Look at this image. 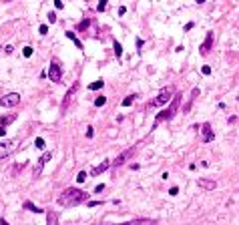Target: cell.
Segmentation results:
<instances>
[{
  "label": "cell",
  "instance_id": "obj_19",
  "mask_svg": "<svg viewBox=\"0 0 239 225\" xmlns=\"http://www.w3.org/2000/svg\"><path fill=\"white\" fill-rule=\"evenodd\" d=\"M103 85H105V80H94L88 85V91H99V88H103Z\"/></svg>",
  "mask_w": 239,
  "mask_h": 225
},
{
  "label": "cell",
  "instance_id": "obj_40",
  "mask_svg": "<svg viewBox=\"0 0 239 225\" xmlns=\"http://www.w3.org/2000/svg\"><path fill=\"white\" fill-rule=\"evenodd\" d=\"M207 0H197V4H205Z\"/></svg>",
  "mask_w": 239,
  "mask_h": 225
},
{
  "label": "cell",
  "instance_id": "obj_15",
  "mask_svg": "<svg viewBox=\"0 0 239 225\" xmlns=\"http://www.w3.org/2000/svg\"><path fill=\"white\" fill-rule=\"evenodd\" d=\"M22 207H24V209H28V211H32V213H42V209H40V207H36L32 201H24V203H22Z\"/></svg>",
  "mask_w": 239,
  "mask_h": 225
},
{
  "label": "cell",
  "instance_id": "obj_6",
  "mask_svg": "<svg viewBox=\"0 0 239 225\" xmlns=\"http://www.w3.org/2000/svg\"><path fill=\"white\" fill-rule=\"evenodd\" d=\"M213 40H215V36H213V30H207L205 40H203V44L199 46V52L203 54V56H207V54L211 52V48H213Z\"/></svg>",
  "mask_w": 239,
  "mask_h": 225
},
{
  "label": "cell",
  "instance_id": "obj_33",
  "mask_svg": "<svg viewBox=\"0 0 239 225\" xmlns=\"http://www.w3.org/2000/svg\"><path fill=\"white\" fill-rule=\"evenodd\" d=\"M193 26H195V22H187V24H185V28H183V30H185V32H189V30H191Z\"/></svg>",
  "mask_w": 239,
  "mask_h": 225
},
{
  "label": "cell",
  "instance_id": "obj_11",
  "mask_svg": "<svg viewBox=\"0 0 239 225\" xmlns=\"http://www.w3.org/2000/svg\"><path fill=\"white\" fill-rule=\"evenodd\" d=\"M197 185L203 189V191H213L215 187H217V183L213 181V179H207V177H199L197 179Z\"/></svg>",
  "mask_w": 239,
  "mask_h": 225
},
{
  "label": "cell",
  "instance_id": "obj_3",
  "mask_svg": "<svg viewBox=\"0 0 239 225\" xmlns=\"http://www.w3.org/2000/svg\"><path fill=\"white\" fill-rule=\"evenodd\" d=\"M173 94H175V88H173V86H165V88H161L159 91V94H157V97H155L153 100H151V103H149V109H151V106H161V105H167V103H169V100L173 99Z\"/></svg>",
  "mask_w": 239,
  "mask_h": 225
},
{
  "label": "cell",
  "instance_id": "obj_32",
  "mask_svg": "<svg viewBox=\"0 0 239 225\" xmlns=\"http://www.w3.org/2000/svg\"><path fill=\"white\" fill-rule=\"evenodd\" d=\"M93 135H94L93 127H88V129H86V139H93Z\"/></svg>",
  "mask_w": 239,
  "mask_h": 225
},
{
  "label": "cell",
  "instance_id": "obj_36",
  "mask_svg": "<svg viewBox=\"0 0 239 225\" xmlns=\"http://www.w3.org/2000/svg\"><path fill=\"white\" fill-rule=\"evenodd\" d=\"M54 6L60 10V8H62V0H54Z\"/></svg>",
  "mask_w": 239,
  "mask_h": 225
},
{
  "label": "cell",
  "instance_id": "obj_16",
  "mask_svg": "<svg viewBox=\"0 0 239 225\" xmlns=\"http://www.w3.org/2000/svg\"><path fill=\"white\" fill-rule=\"evenodd\" d=\"M135 100H137V94H127L125 99H123V103H121V105H123V106H131Z\"/></svg>",
  "mask_w": 239,
  "mask_h": 225
},
{
  "label": "cell",
  "instance_id": "obj_27",
  "mask_svg": "<svg viewBox=\"0 0 239 225\" xmlns=\"http://www.w3.org/2000/svg\"><path fill=\"white\" fill-rule=\"evenodd\" d=\"M76 181H79V183H85V181H86V173H85V171H80L79 175H76Z\"/></svg>",
  "mask_w": 239,
  "mask_h": 225
},
{
  "label": "cell",
  "instance_id": "obj_41",
  "mask_svg": "<svg viewBox=\"0 0 239 225\" xmlns=\"http://www.w3.org/2000/svg\"><path fill=\"white\" fill-rule=\"evenodd\" d=\"M0 50H2V46H0Z\"/></svg>",
  "mask_w": 239,
  "mask_h": 225
},
{
  "label": "cell",
  "instance_id": "obj_7",
  "mask_svg": "<svg viewBox=\"0 0 239 225\" xmlns=\"http://www.w3.org/2000/svg\"><path fill=\"white\" fill-rule=\"evenodd\" d=\"M135 151H137V147H135V145H133V147H129L127 151H123V153L119 155V157H117V159L113 161V167H121V165H125V163H127V159H131Z\"/></svg>",
  "mask_w": 239,
  "mask_h": 225
},
{
  "label": "cell",
  "instance_id": "obj_26",
  "mask_svg": "<svg viewBox=\"0 0 239 225\" xmlns=\"http://www.w3.org/2000/svg\"><path fill=\"white\" fill-rule=\"evenodd\" d=\"M32 52H34L32 46H24V48H22V54H24L26 58H28V56H32Z\"/></svg>",
  "mask_w": 239,
  "mask_h": 225
},
{
  "label": "cell",
  "instance_id": "obj_23",
  "mask_svg": "<svg viewBox=\"0 0 239 225\" xmlns=\"http://www.w3.org/2000/svg\"><path fill=\"white\" fill-rule=\"evenodd\" d=\"M88 26H91V20L86 18V20H82V22H80V24H79V28H76V30H86V28H88Z\"/></svg>",
  "mask_w": 239,
  "mask_h": 225
},
{
  "label": "cell",
  "instance_id": "obj_5",
  "mask_svg": "<svg viewBox=\"0 0 239 225\" xmlns=\"http://www.w3.org/2000/svg\"><path fill=\"white\" fill-rule=\"evenodd\" d=\"M0 105L4 106V109H10V106L20 105V94L18 93H8L6 97H2V99H0Z\"/></svg>",
  "mask_w": 239,
  "mask_h": 225
},
{
  "label": "cell",
  "instance_id": "obj_8",
  "mask_svg": "<svg viewBox=\"0 0 239 225\" xmlns=\"http://www.w3.org/2000/svg\"><path fill=\"white\" fill-rule=\"evenodd\" d=\"M76 88H79V82H74L70 88L67 91V94H64V99H62V105H60V111L64 112L68 109V105H70V100H73V97H74V93H76Z\"/></svg>",
  "mask_w": 239,
  "mask_h": 225
},
{
  "label": "cell",
  "instance_id": "obj_29",
  "mask_svg": "<svg viewBox=\"0 0 239 225\" xmlns=\"http://www.w3.org/2000/svg\"><path fill=\"white\" fill-rule=\"evenodd\" d=\"M169 195H171V197L179 195V187H171V189H169Z\"/></svg>",
  "mask_w": 239,
  "mask_h": 225
},
{
  "label": "cell",
  "instance_id": "obj_28",
  "mask_svg": "<svg viewBox=\"0 0 239 225\" xmlns=\"http://www.w3.org/2000/svg\"><path fill=\"white\" fill-rule=\"evenodd\" d=\"M48 22H50V24L56 22V12H48Z\"/></svg>",
  "mask_w": 239,
  "mask_h": 225
},
{
  "label": "cell",
  "instance_id": "obj_4",
  "mask_svg": "<svg viewBox=\"0 0 239 225\" xmlns=\"http://www.w3.org/2000/svg\"><path fill=\"white\" fill-rule=\"evenodd\" d=\"M48 79L54 80V82H62V68H60V62L56 58H52L48 64Z\"/></svg>",
  "mask_w": 239,
  "mask_h": 225
},
{
  "label": "cell",
  "instance_id": "obj_42",
  "mask_svg": "<svg viewBox=\"0 0 239 225\" xmlns=\"http://www.w3.org/2000/svg\"><path fill=\"white\" fill-rule=\"evenodd\" d=\"M6 2H8V0H6Z\"/></svg>",
  "mask_w": 239,
  "mask_h": 225
},
{
  "label": "cell",
  "instance_id": "obj_18",
  "mask_svg": "<svg viewBox=\"0 0 239 225\" xmlns=\"http://www.w3.org/2000/svg\"><path fill=\"white\" fill-rule=\"evenodd\" d=\"M113 44H115V56L121 58V56H123V46H121V42L119 40H113Z\"/></svg>",
  "mask_w": 239,
  "mask_h": 225
},
{
  "label": "cell",
  "instance_id": "obj_22",
  "mask_svg": "<svg viewBox=\"0 0 239 225\" xmlns=\"http://www.w3.org/2000/svg\"><path fill=\"white\" fill-rule=\"evenodd\" d=\"M105 103H106V97H103V94L94 99V106H103V105H105Z\"/></svg>",
  "mask_w": 239,
  "mask_h": 225
},
{
  "label": "cell",
  "instance_id": "obj_17",
  "mask_svg": "<svg viewBox=\"0 0 239 225\" xmlns=\"http://www.w3.org/2000/svg\"><path fill=\"white\" fill-rule=\"evenodd\" d=\"M67 38H70L74 44H76V48H80V50H82V42L76 38V34H74V32H67Z\"/></svg>",
  "mask_w": 239,
  "mask_h": 225
},
{
  "label": "cell",
  "instance_id": "obj_10",
  "mask_svg": "<svg viewBox=\"0 0 239 225\" xmlns=\"http://www.w3.org/2000/svg\"><path fill=\"white\" fill-rule=\"evenodd\" d=\"M199 86H195V88H193L191 91V94H189V99H187V103L185 105H183V115H187V112L191 111V106H193V103H195V99H197V97H199Z\"/></svg>",
  "mask_w": 239,
  "mask_h": 225
},
{
  "label": "cell",
  "instance_id": "obj_39",
  "mask_svg": "<svg viewBox=\"0 0 239 225\" xmlns=\"http://www.w3.org/2000/svg\"><path fill=\"white\" fill-rule=\"evenodd\" d=\"M4 50H6V54H10V52H12V50H14V46H10V44H8V46L4 48Z\"/></svg>",
  "mask_w": 239,
  "mask_h": 225
},
{
  "label": "cell",
  "instance_id": "obj_35",
  "mask_svg": "<svg viewBox=\"0 0 239 225\" xmlns=\"http://www.w3.org/2000/svg\"><path fill=\"white\" fill-rule=\"evenodd\" d=\"M105 191V185H97L94 187V193H103Z\"/></svg>",
  "mask_w": 239,
  "mask_h": 225
},
{
  "label": "cell",
  "instance_id": "obj_12",
  "mask_svg": "<svg viewBox=\"0 0 239 225\" xmlns=\"http://www.w3.org/2000/svg\"><path fill=\"white\" fill-rule=\"evenodd\" d=\"M50 157H52V153H44V155L38 159V165L34 167V177H38L40 173H42V167H44L48 161H50Z\"/></svg>",
  "mask_w": 239,
  "mask_h": 225
},
{
  "label": "cell",
  "instance_id": "obj_1",
  "mask_svg": "<svg viewBox=\"0 0 239 225\" xmlns=\"http://www.w3.org/2000/svg\"><path fill=\"white\" fill-rule=\"evenodd\" d=\"M88 199V193L82 191V189H74V187H68L58 195V205L62 207H74V205H80Z\"/></svg>",
  "mask_w": 239,
  "mask_h": 225
},
{
  "label": "cell",
  "instance_id": "obj_37",
  "mask_svg": "<svg viewBox=\"0 0 239 225\" xmlns=\"http://www.w3.org/2000/svg\"><path fill=\"white\" fill-rule=\"evenodd\" d=\"M117 12H119V14H121V16H123V14H125V12H127V8H125V6H121V8H119V10H117Z\"/></svg>",
  "mask_w": 239,
  "mask_h": 225
},
{
  "label": "cell",
  "instance_id": "obj_20",
  "mask_svg": "<svg viewBox=\"0 0 239 225\" xmlns=\"http://www.w3.org/2000/svg\"><path fill=\"white\" fill-rule=\"evenodd\" d=\"M14 119H16V115H8V117H2L0 119V125H10V123H14Z\"/></svg>",
  "mask_w": 239,
  "mask_h": 225
},
{
  "label": "cell",
  "instance_id": "obj_34",
  "mask_svg": "<svg viewBox=\"0 0 239 225\" xmlns=\"http://www.w3.org/2000/svg\"><path fill=\"white\" fill-rule=\"evenodd\" d=\"M201 73H203V74H211V66H203Z\"/></svg>",
  "mask_w": 239,
  "mask_h": 225
},
{
  "label": "cell",
  "instance_id": "obj_9",
  "mask_svg": "<svg viewBox=\"0 0 239 225\" xmlns=\"http://www.w3.org/2000/svg\"><path fill=\"white\" fill-rule=\"evenodd\" d=\"M201 139H203V143L215 141V133H213V129H211L209 123H203V125H201Z\"/></svg>",
  "mask_w": 239,
  "mask_h": 225
},
{
  "label": "cell",
  "instance_id": "obj_2",
  "mask_svg": "<svg viewBox=\"0 0 239 225\" xmlns=\"http://www.w3.org/2000/svg\"><path fill=\"white\" fill-rule=\"evenodd\" d=\"M181 99H183V94L181 93H175L173 94V99H171V103H169V106L167 109H163V111L155 117V125H153V129H157V125L159 123H163V121H171L177 112H179V106H181Z\"/></svg>",
  "mask_w": 239,
  "mask_h": 225
},
{
  "label": "cell",
  "instance_id": "obj_21",
  "mask_svg": "<svg viewBox=\"0 0 239 225\" xmlns=\"http://www.w3.org/2000/svg\"><path fill=\"white\" fill-rule=\"evenodd\" d=\"M24 167H26V163H18V165H16V167H14V169H12V177H16V175H18V173L22 171Z\"/></svg>",
  "mask_w": 239,
  "mask_h": 225
},
{
  "label": "cell",
  "instance_id": "obj_24",
  "mask_svg": "<svg viewBox=\"0 0 239 225\" xmlns=\"http://www.w3.org/2000/svg\"><path fill=\"white\" fill-rule=\"evenodd\" d=\"M106 4H109V0H100V2H99V6H97V10H99V12H105Z\"/></svg>",
  "mask_w": 239,
  "mask_h": 225
},
{
  "label": "cell",
  "instance_id": "obj_38",
  "mask_svg": "<svg viewBox=\"0 0 239 225\" xmlns=\"http://www.w3.org/2000/svg\"><path fill=\"white\" fill-rule=\"evenodd\" d=\"M4 135H6V129H4V125L0 127V137H4Z\"/></svg>",
  "mask_w": 239,
  "mask_h": 225
},
{
  "label": "cell",
  "instance_id": "obj_31",
  "mask_svg": "<svg viewBox=\"0 0 239 225\" xmlns=\"http://www.w3.org/2000/svg\"><path fill=\"white\" fill-rule=\"evenodd\" d=\"M88 207H97V205H103V201H86Z\"/></svg>",
  "mask_w": 239,
  "mask_h": 225
},
{
  "label": "cell",
  "instance_id": "obj_30",
  "mask_svg": "<svg viewBox=\"0 0 239 225\" xmlns=\"http://www.w3.org/2000/svg\"><path fill=\"white\" fill-rule=\"evenodd\" d=\"M38 30H40V34H42V36H46V34H48V26H46V24H42Z\"/></svg>",
  "mask_w": 239,
  "mask_h": 225
},
{
  "label": "cell",
  "instance_id": "obj_25",
  "mask_svg": "<svg viewBox=\"0 0 239 225\" xmlns=\"http://www.w3.org/2000/svg\"><path fill=\"white\" fill-rule=\"evenodd\" d=\"M34 147H36V149H44V139H42V137H38V139L34 141Z\"/></svg>",
  "mask_w": 239,
  "mask_h": 225
},
{
  "label": "cell",
  "instance_id": "obj_13",
  "mask_svg": "<svg viewBox=\"0 0 239 225\" xmlns=\"http://www.w3.org/2000/svg\"><path fill=\"white\" fill-rule=\"evenodd\" d=\"M109 167H113V161H103L100 165H97L93 171H91V175H93V177H97V175H100V173H105Z\"/></svg>",
  "mask_w": 239,
  "mask_h": 225
},
{
  "label": "cell",
  "instance_id": "obj_14",
  "mask_svg": "<svg viewBox=\"0 0 239 225\" xmlns=\"http://www.w3.org/2000/svg\"><path fill=\"white\" fill-rule=\"evenodd\" d=\"M10 153H12V143H10V141L0 143V159H6Z\"/></svg>",
  "mask_w": 239,
  "mask_h": 225
}]
</instances>
